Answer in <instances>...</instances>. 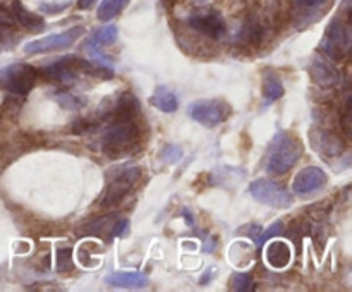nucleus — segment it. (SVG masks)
I'll return each instance as SVG.
<instances>
[{
	"instance_id": "2f4dec72",
	"label": "nucleus",
	"mask_w": 352,
	"mask_h": 292,
	"mask_svg": "<svg viewBox=\"0 0 352 292\" xmlns=\"http://www.w3.org/2000/svg\"><path fill=\"white\" fill-rule=\"evenodd\" d=\"M184 218L188 220L189 225H192V216H191V213H189V212H184Z\"/></svg>"
},
{
	"instance_id": "f8f14e48",
	"label": "nucleus",
	"mask_w": 352,
	"mask_h": 292,
	"mask_svg": "<svg viewBox=\"0 0 352 292\" xmlns=\"http://www.w3.org/2000/svg\"><path fill=\"white\" fill-rule=\"evenodd\" d=\"M309 74L313 81L322 88H332L340 81L339 69L320 55H316L309 64Z\"/></svg>"
},
{
	"instance_id": "dca6fc26",
	"label": "nucleus",
	"mask_w": 352,
	"mask_h": 292,
	"mask_svg": "<svg viewBox=\"0 0 352 292\" xmlns=\"http://www.w3.org/2000/svg\"><path fill=\"white\" fill-rule=\"evenodd\" d=\"M327 0H296V14H298V19H296V26L298 27H306L308 24L315 23L311 14L316 12L320 16V10L325 5Z\"/></svg>"
},
{
	"instance_id": "1a4fd4ad",
	"label": "nucleus",
	"mask_w": 352,
	"mask_h": 292,
	"mask_svg": "<svg viewBox=\"0 0 352 292\" xmlns=\"http://www.w3.org/2000/svg\"><path fill=\"white\" fill-rule=\"evenodd\" d=\"M110 100H112V103H109V100H107V102L102 103V109H100L103 119H134L140 113V100L133 93L124 91Z\"/></svg>"
},
{
	"instance_id": "2eb2a0df",
	"label": "nucleus",
	"mask_w": 352,
	"mask_h": 292,
	"mask_svg": "<svg viewBox=\"0 0 352 292\" xmlns=\"http://www.w3.org/2000/svg\"><path fill=\"white\" fill-rule=\"evenodd\" d=\"M116 40H117V26L109 24V26H103L100 27L98 31H95L93 36L85 43V48L89 52V54H96V52H100V48L110 47V45L116 43Z\"/></svg>"
},
{
	"instance_id": "f257e3e1",
	"label": "nucleus",
	"mask_w": 352,
	"mask_h": 292,
	"mask_svg": "<svg viewBox=\"0 0 352 292\" xmlns=\"http://www.w3.org/2000/svg\"><path fill=\"white\" fill-rule=\"evenodd\" d=\"M301 157V143L289 133H277L267 150V170L282 175L291 170Z\"/></svg>"
},
{
	"instance_id": "aec40b11",
	"label": "nucleus",
	"mask_w": 352,
	"mask_h": 292,
	"mask_svg": "<svg viewBox=\"0 0 352 292\" xmlns=\"http://www.w3.org/2000/svg\"><path fill=\"white\" fill-rule=\"evenodd\" d=\"M284 95V85L277 76L270 74L265 78L263 81V98L265 103H274Z\"/></svg>"
},
{
	"instance_id": "0eeeda50",
	"label": "nucleus",
	"mask_w": 352,
	"mask_h": 292,
	"mask_svg": "<svg viewBox=\"0 0 352 292\" xmlns=\"http://www.w3.org/2000/svg\"><path fill=\"white\" fill-rule=\"evenodd\" d=\"M85 33V27L76 26L71 27V30L64 31V33H54L48 34V36L38 38V40L30 41V43L24 45V52L28 55L34 54H48V52L62 50V48H69L71 45L76 43L79 36H82Z\"/></svg>"
},
{
	"instance_id": "20e7f679",
	"label": "nucleus",
	"mask_w": 352,
	"mask_h": 292,
	"mask_svg": "<svg viewBox=\"0 0 352 292\" xmlns=\"http://www.w3.org/2000/svg\"><path fill=\"white\" fill-rule=\"evenodd\" d=\"M352 45V31L347 21L333 19L325 31V36L322 40V52H325L327 57L333 60H340L351 52Z\"/></svg>"
},
{
	"instance_id": "c85d7f7f",
	"label": "nucleus",
	"mask_w": 352,
	"mask_h": 292,
	"mask_svg": "<svg viewBox=\"0 0 352 292\" xmlns=\"http://www.w3.org/2000/svg\"><path fill=\"white\" fill-rule=\"evenodd\" d=\"M14 24H16V19H14L12 12L0 7V27H12Z\"/></svg>"
},
{
	"instance_id": "39448f33",
	"label": "nucleus",
	"mask_w": 352,
	"mask_h": 292,
	"mask_svg": "<svg viewBox=\"0 0 352 292\" xmlns=\"http://www.w3.org/2000/svg\"><path fill=\"white\" fill-rule=\"evenodd\" d=\"M250 192L256 201L272 206V208H287L292 203L291 192L284 186L270 181V179H256V181H253L250 186Z\"/></svg>"
},
{
	"instance_id": "ddd939ff",
	"label": "nucleus",
	"mask_w": 352,
	"mask_h": 292,
	"mask_svg": "<svg viewBox=\"0 0 352 292\" xmlns=\"http://www.w3.org/2000/svg\"><path fill=\"white\" fill-rule=\"evenodd\" d=\"M105 282L110 285V287H119V289H143L148 285L146 275L140 273V271H129V273L116 271V273L107 275Z\"/></svg>"
},
{
	"instance_id": "7ed1b4c3",
	"label": "nucleus",
	"mask_w": 352,
	"mask_h": 292,
	"mask_svg": "<svg viewBox=\"0 0 352 292\" xmlns=\"http://www.w3.org/2000/svg\"><path fill=\"white\" fill-rule=\"evenodd\" d=\"M140 139V127L134 119H113L103 133V144L112 155H120L129 150Z\"/></svg>"
},
{
	"instance_id": "9b49d317",
	"label": "nucleus",
	"mask_w": 352,
	"mask_h": 292,
	"mask_svg": "<svg viewBox=\"0 0 352 292\" xmlns=\"http://www.w3.org/2000/svg\"><path fill=\"white\" fill-rule=\"evenodd\" d=\"M327 184V174L320 167H306L296 174L292 181V189L296 194L308 196L311 192L320 191Z\"/></svg>"
},
{
	"instance_id": "423d86ee",
	"label": "nucleus",
	"mask_w": 352,
	"mask_h": 292,
	"mask_svg": "<svg viewBox=\"0 0 352 292\" xmlns=\"http://www.w3.org/2000/svg\"><path fill=\"white\" fill-rule=\"evenodd\" d=\"M140 167H127L124 168V170H120L119 174L109 182L100 205L107 206V208H109V206L119 205V203L126 198V194H129V191L133 189V186L140 181Z\"/></svg>"
},
{
	"instance_id": "f03ea898",
	"label": "nucleus",
	"mask_w": 352,
	"mask_h": 292,
	"mask_svg": "<svg viewBox=\"0 0 352 292\" xmlns=\"http://www.w3.org/2000/svg\"><path fill=\"white\" fill-rule=\"evenodd\" d=\"M36 79V69L24 62H14L0 69V88L12 95L26 96L34 88Z\"/></svg>"
},
{
	"instance_id": "5701e85b",
	"label": "nucleus",
	"mask_w": 352,
	"mask_h": 292,
	"mask_svg": "<svg viewBox=\"0 0 352 292\" xmlns=\"http://www.w3.org/2000/svg\"><path fill=\"white\" fill-rule=\"evenodd\" d=\"M253 277L250 273H234L232 275V289L239 292L253 291Z\"/></svg>"
},
{
	"instance_id": "f3484780",
	"label": "nucleus",
	"mask_w": 352,
	"mask_h": 292,
	"mask_svg": "<svg viewBox=\"0 0 352 292\" xmlns=\"http://www.w3.org/2000/svg\"><path fill=\"white\" fill-rule=\"evenodd\" d=\"M150 103L155 106V109L162 110V112H165V113H172L179 109L177 96H175L170 89L165 88V86L157 88V91L151 95Z\"/></svg>"
},
{
	"instance_id": "b1692460",
	"label": "nucleus",
	"mask_w": 352,
	"mask_h": 292,
	"mask_svg": "<svg viewBox=\"0 0 352 292\" xmlns=\"http://www.w3.org/2000/svg\"><path fill=\"white\" fill-rule=\"evenodd\" d=\"M72 249L71 247H64V249H58L57 253V268L58 271H69L72 270Z\"/></svg>"
},
{
	"instance_id": "6ab92c4d",
	"label": "nucleus",
	"mask_w": 352,
	"mask_h": 292,
	"mask_svg": "<svg viewBox=\"0 0 352 292\" xmlns=\"http://www.w3.org/2000/svg\"><path fill=\"white\" fill-rule=\"evenodd\" d=\"M129 2L131 0H102V3L98 5V10H96V16L103 23H109L113 17L119 16Z\"/></svg>"
},
{
	"instance_id": "4be33fe9",
	"label": "nucleus",
	"mask_w": 352,
	"mask_h": 292,
	"mask_svg": "<svg viewBox=\"0 0 352 292\" xmlns=\"http://www.w3.org/2000/svg\"><path fill=\"white\" fill-rule=\"evenodd\" d=\"M313 141H315L316 148L322 150L323 153H340V150H342V143L330 133H318V137H315Z\"/></svg>"
},
{
	"instance_id": "bb28decb",
	"label": "nucleus",
	"mask_w": 352,
	"mask_h": 292,
	"mask_svg": "<svg viewBox=\"0 0 352 292\" xmlns=\"http://www.w3.org/2000/svg\"><path fill=\"white\" fill-rule=\"evenodd\" d=\"M280 230H282V222H275L274 225H272L270 229H268L267 232L263 234V236L258 237V239H256V246H258V247H261V246H263L265 243H267L268 239H272V237L277 236V234L280 232Z\"/></svg>"
},
{
	"instance_id": "a211bd4d",
	"label": "nucleus",
	"mask_w": 352,
	"mask_h": 292,
	"mask_svg": "<svg viewBox=\"0 0 352 292\" xmlns=\"http://www.w3.org/2000/svg\"><path fill=\"white\" fill-rule=\"evenodd\" d=\"M267 261L274 268H285L291 261V247L282 240H274L267 249Z\"/></svg>"
},
{
	"instance_id": "4468645a",
	"label": "nucleus",
	"mask_w": 352,
	"mask_h": 292,
	"mask_svg": "<svg viewBox=\"0 0 352 292\" xmlns=\"http://www.w3.org/2000/svg\"><path fill=\"white\" fill-rule=\"evenodd\" d=\"M12 16L16 19V23H19L21 26L26 27V30L34 31V33H40V31L45 30V21L43 17H40L38 14L28 10L19 0H14L12 2Z\"/></svg>"
},
{
	"instance_id": "393cba45",
	"label": "nucleus",
	"mask_w": 352,
	"mask_h": 292,
	"mask_svg": "<svg viewBox=\"0 0 352 292\" xmlns=\"http://www.w3.org/2000/svg\"><path fill=\"white\" fill-rule=\"evenodd\" d=\"M96 127H98V119H79L72 126V131H74V134H86L95 131Z\"/></svg>"
},
{
	"instance_id": "c756f323",
	"label": "nucleus",
	"mask_w": 352,
	"mask_h": 292,
	"mask_svg": "<svg viewBox=\"0 0 352 292\" xmlns=\"http://www.w3.org/2000/svg\"><path fill=\"white\" fill-rule=\"evenodd\" d=\"M67 5H69L67 2L58 3V5H54V3H52V5H48V3H43V5H41V10H43V12H47V14H57V12H60V10H64Z\"/></svg>"
},
{
	"instance_id": "a878e982",
	"label": "nucleus",
	"mask_w": 352,
	"mask_h": 292,
	"mask_svg": "<svg viewBox=\"0 0 352 292\" xmlns=\"http://www.w3.org/2000/svg\"><path fill=\"white\" fill-rule=\"evenodd\" d=\"M162 157H164L167 164H175V161L182 158V150L179 146H174V144H167L164 151H162Z\"/></svg>"
},
{
	"instance_id": "6e6552de",
	"label": "nucleus",
	"mask_w": 352,
	"mask_h": 292,
	"mask_svg": "<svg viewBox=\"0 0 352 292\" xmlns=\"http://www.w3.org/2000/svg\"><path fill=\"white\" fill-rule=\"evenodd\" d=\"M229 106L222 102H215V100H201V102H195L189 106V115L195 119L196 122L201 124L205 127H215L222 124L229 115Z\"/></svg>"
},
{
	"instance_id": "7c9ffc66",
	"label": "nucleus",
	"mask_w": 352,
	"mask_h": 292,
	"mask_svg": "<svg viewBox=\"0 0 352 292\" xmlns=\"http://www.w3.org/2000/svg\"><path fill=\"white\" fill-rule=\"evenodd\" d=\"M93 3H95V0H79L78 5L79 9H88V7H91Z\"/></svg>"
},
{
	"instance_id": "412c9836",
	"label": "nucleus",
	"mask_w": 352,
	"mask_h": 292,
	"mask_svg": "<svg viewBox=\"0 0 352 292\" xmlns=\"http://www.w3.org/2000/svg\"><path fill=\"white\" fill-rule=\"evenodd\" d=\"M54 98L57 100L58 105L62 109H67V110H81L82 106L88 103V100L85 96H79V95H72L69 91H57L54 95Z\"/></svg>"
},
{
	"instance_id": "9d476101",
	"label": "nucleus",
	"mask_w": 352,
	"mask_h": 292,
	"mask_svg": "<svg viewBox=\"0 0 352 292\" xmlns=\"http://www.w3.org/2000/svg\"><path fill=\"white\" fill-rule=\"evenodd\" d=\"M189 26L198 31V33L212 38V40H220L227 33V24L223 21L222 14L215 12V10L195 12L189 17Z\"/></svg>"
},
{
	"instance_id": "cd10ccee",
	"label": "nucleus",
	"mask_w": 352,
	"mask_h": 292,
	"mask_svg": "<svg viewBox=\"0 0 352 292\" xmlns=\"http://www.w3.org/2000/svg\"><path fill=\"white\" fill-rule=\"evenodd\" d=\"M129 230V220L127 218H117L116 225L112 229V237H124Z\"/></svg>"
}]
</instances>
